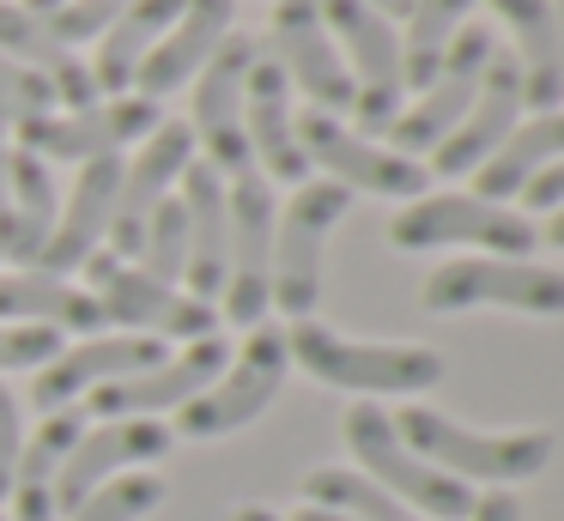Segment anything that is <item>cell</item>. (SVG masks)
Listing matches in <instances>:
<instances>
[{"instance_id": "cell-14", "label": "cell", "mask_w": 564, "mask_h": 521, "mask_svg": "<svg viewBox=\"0 0 564 521\" xmlns=\"http://www.w3.org/2000/svg\"><path fill=\"white\" fill-rule=\"evenodd\" d=\"M249 61H256V36L231 31L213 61L195 73V97H188V133H195V152L207 145V164L219 170L225 182L256 170L249 158V133H243V79H249Z\"/></svg>"}, {"instance_id": "cell-25", "label": "cell", "mask_w": 564, "mask_h": 521, "mask_svg": "<svg viewBox=\"0 0 564 521\" xmlns=\"http://www.w3.org/2000/svg\"><path fill=\"white\" fill-rule=\"evenodd\" d=\"M0 55L31 67L43 85L55 91V109H86L98 104V85H91V67L50 31V19L19 0H0Z\"/></svg>"}, {"instance_id": "cell-30", "label": "cell", "mask_w": 564, "mask_h": 521, "mask_svg": "<svg viewBox=\"0 0 564 521\" xmlns=\"http://www.w3.org/2000/svg\"><path fill=\"white\" fill-rule=\"evenodd\" d=\"M183 7H188V0H128V7L116 12L110 31L98 36V55L86 61V67H91V85H98V97H122V91H134L140 61L152 55V43H159V36L171 31Z\"/></svg>"}, {"instance_id": "cell-23", "label": "cell", "mask_w": 564, "mask_h": 521, "mask_svg": "<svg viewBox=\"0 0 564 521\" xmlns=\"http://www.w3.org/2000/svg\"><path fill=\"white\" fill-rule=\"evenodd\" d=\"M231 19H237V0H188V7L176 12L171 31L152 43V55L140 61L134 91L152 97V104H164L171 91H183V85L213 61V48L231 36Z\"/></svg>"}, {"instance_id": "cell-32", "label": "cell", "mask_w": 564, "mask_h": 521, "mask_svg": "<svg viewBox=\"0 0 564 521\" xmlns=\"http://www.w3.org/2000/svg\"><path fill=\"white\" fill-rule=\"evenodd\" d=\"M474 7H479V0H413V12H406V36H401L406 91H425V85H431V73L443 67L455 31L467 24V12H474Z\"/></svg>"}, {"instance_id": "cell-48", "label": "cell", "mask_w": 564, "mask_h": 521, "mask_svg": "<svg viewBox=\"0 0 564 521\" xmlns=\"http://www.w3.org/2000/svg\"><path fill=\"white\" fill-rule=\"evenodd\" d=\"M0 521H7V515H0Z\"/></svg>"}, {"instance_id": "cell-45", "label": "cell", "mask_w": 564, "mask_h": 521, "mask_svg": "<svg viewBox=\"0 0 564 521\" xmlns=\"http://www.w3.org/2000/svg\"><path fill=\"white\" fill-rule=\"evenodd\" d=\"M292 521H346V515H334V509H316V503H304Z\"/></svg>"}, {"instance_id": "cell-33", "label": "cell", "mask_w": 564, "mask_h": 521, "mask_svg": "<svg viewBox=\"0 0 564 521\" xmlns=\"http://www.w3.org/2000/svg\"><path fill=\"white\" fill-rule=\"evenodd\" d=\"M304 497L316 509L346 515V521H425V515H413L401 497H389L382 485H370L365 473H352V467H316L304 479Z\"/></svg>"}, {"instance_id": "cell-29", "label": "cell", "mask_w": 564, "mask_h": 521, "mask_svg": "<svg viewBox=\"0 0 564 521\" xmlns=\"http://www.w3.org/2000/svg\"><path fill=\"white\" fill-rule=\"evenodd\" d=\"M564 158V109H540V116H522L510 133L498 140V152L474 170V194L479 200H522V188L540 176L546 164Z\"/></svg>"}, {"instance_id": "cell-2", "label": "cell", "mask_w": 564, "mask_h": 521, "mask_svg": "<svg viewBox=\"0 0 564 521\" xmlns=\"http://www.w3.org/2000/svg\"><path fill=\"white\" fill-rule=\"evenodd\" d=\"M285 351L292 363H304V376H316L322 388H340V394H358V400H382V394H425V388L443 382L449 363L437 358L431 346H389V339H346L334 327H322L316 315L310 322H292L285 334Z\"/></svg>"}, {"instance_id": "cell-36", "label": "cell", "mask_w": 564, "mask_h": 521, "mask_svg": "<svg viewBox=\"0 0 564 521\" xmlns=\"http://www.w3.org/2000/svg\"><path fill=\"white\" fill-rule=\"evenodd\" d=\"M62 351L55 327H25V322H0V370H43Z\"/></svg>"}, {"instance_id": "cell-3", "label": "cell", "mask_w": 564, "mask_h": 521, "mask_svg": "<svg viewBox=\"0 0 564 521\" xmlns=\"http://www.w3.org/2000/svg\"><path fill=\"white\" fill-rule=\"evenodd\" d=\"M340 436H346V448H352L358 473H365L370 485H382L389 497H401L413 515H425V521H467L474 515V491H467L462 479H449L443 467L419 460L413 448L394 436L389 406H377V400H352Z\"/></svg>"}, {"instance_id": "cell-27", "label": "cell", "mask_w": 564, "mask_h": 521, "mask_svg": "<svg viewBox=\"0 0 564 521\" xmlns=\"http://www.w3.org/2000/svg\"><path fill=\"white\" fill-rule=\"evenodd\" d=\"M510 31V61L522 73V104L534 109H564V55H558V24L552 0H486Z\"/></svg>"}, {"instance_id": "cell-24", "label": "cell", "mask_w": 564, "mask_h": 521, "mask_svg": "<svg viewBox=\"0 0 564 521\" xmlns=\"http://www.w3.org/2000/svg\"><path fill=\"white\" fill-rule=\"evenodd\" d=\"M176 200L188 213V267H183V291L200 303H219L225 291V261H231V213H225V176L195 158L176 182Z\"/></svg>"}, {"instance_id": "cell-11", "label": "cell", "mask_w": 564, "mask_h": 521, "mask_svg": "<svg viewBox=\"0 0 564 521\" xmlns=\"http://www.w3.org/2000/svg\"><path fill=\"white\" fill-rule=\"evenodd\" d=\"M297 145H304L310 164L328 170V182H340L346 194H377V200H419L431 182V170L419 158L394 152V145H377L370 133H352L340 116H322V109H304L297 116Z\"/></svg>"}, {"instance_id": "cell-37", "label": "cell", "mask_w": 564, "mask_h": 521, "mask_svg": "<svg viewBox=\"0 0 564 521\" xmlns=\"http://www.w3.org/2000/svg\"><path fill=\"white\" fill-rule=\"evenodd\" d=\"M0 109L13 121H25V116H50L55 109V91L37 79L31 67H19V61H7L0 55Z\"/></svg>"}, {"instance_id": "cell-7", "label": "cell", "mask_w": 564, "mask_h": 521, "mask_svg": "<svg viewBox=\"0 0 564 521\" xmlns=\"http://www.w3.org/2000/svg\"><path fill=\"white\" fill-rule=\"evenodd\" d=\"M86 291L98 297L104 327H122V334H147V339H207L219 334V310L200 297H188L183 285H159L152 273H140L134 261L98 249L86 267Z\"/></svg>"}, {"instance_id": "cell-8", "label": "cell", "mask_w": 564, "mask_h": 521, "mask_svg": "<svg viewBox=\"0 0 564 521\" xmlns=\"http://www.w3.org/2000/svg\"><path fill=\"white\" fill-rule=\"evenodd\" d=\"M285 370H292V351H285V334L280 327H249L243 351L213 376V388H200L183 412H176V431L171 436H195V443H219V436L256 424L261 412L280 400L285 388Z\"/></svg>"}, {"instance_id": "cell-34", "label": "cell", "mask_w": 564, "mask_h": 521, "mask_svg": "<svg viewBox=\"0 0 564 521\" xmlns=\"http://www.w3.org/2000/svg\"><path fill=\"white\" fill-rule=\"evenodd\" d=\"M134 267H140V273H152L159 285H183V267H188V213H183V200H176V194L147 218L140 249H134Z\"/></svg>"}, {"instance_id": "cell-47", "label": "cell", "mask_w": 564, "mask_h": 521, "mask_svg": "<svg viewBox=\"0 0 564 521\" xmlns=\"http://www.w3.org/2000/svg\"><path fill=\"white\" fill-rule=\"evenodd\" d=\"M19 7H31V12H55V7H67V0H19Z\"/></svg>"}, {"instance_id": "cell-42", "label": "cell", "mask_w": 564, "mask_h": 521, "mask_svg": "<svg viewBox=\"0 0 564 521\" xmlns=\"http://www.w3.org/2000/svg\"><path fill=\"white\" fill-rule=\"evenodd\" d=\"M365 7H377L382 19H406V12H413V0H365Z\"/></svg>"}, {"instance_id": "cell-20", "label": "cell", "mask_w": 564, "mask_h": 521, "mask_svg": "<svg viewBox=\"0 0 564 521\" xmlns=\"http://www.w3.org/2000/svg\"><path fill=\"white\" fill-rule=\"evenodd\" d=\"M176 436L159 419H98V431H86L74 443V455L62 460V485H55V509L74 515L104 479L140 467V460H164Z\"/></svg>"}, {"instance_id": "cell-10", "label": "cell", "mask_w": 564, "mask_h": 521, "mask_svg": "<svg viewBox=\"0 0 564 521\" xmlns=\"http://www.w3.org/2000/svg\"><path fill=\"white\" fill-rule=\"evenodd\" d=\"M159 104L140 91L122 97H98L86 109H50V116H25L13 121L25 152H37L43 164H91V158H122L128 145H140L152 128H159Z\"/></svg>"}, {"instance_id": "cell-22", "label": "cell", "mask_w": 564, "mask_h": 521, "mask_svg": "<svg viewBox=\"0 0 564 521\" xmlns=\"http://www.w3.org/2000/svg\"><path fill=\"white\" fill-rule=\"evenodd\" d=\"M116 188H122V158H91V164H79L74 194H67V206L55 213V230H50V242H43V254L31 267L62 273V279L79 273V267L110 242Z\"/></svg>"}, {"instance_id": "cell-15", "label": "cell", "mask_w": 564, "mask_h": 521, "mask_svg": "<svg viewBox=\"0 0 564 521\" xmlns=\"http://www.w3.org/2000/svg\"><path fill=\"white\" fill-rule=\"evenodd\" d=\"M268 55L285 67L292 91L310 97V109H322V116H352V73H346L316 0H273Z\"/></svg>"}, {"instance_id": "cell-4", "label": "cell", "mask_w": 564, "mask_h": 521, "mask_svg": "<svg viewBox=\"0 0 564 521\" xmlns=\"http://www.w3.org/2000/svg\"><path fill=\"white\" fill-rule=\"evenodd\" d=\"M389 242L406 254L425 249H479V254H510L528 261L540 249V230L528 213H510L479 194H419L389 218Z\"/></svg>"}, {"instance_id": "cell-17", "label": "cell", "mask_w": 564, "mask_h": 521, "mask_svg": "<svg viewBox=\"0 0 564 521\" xmlns=\"http://www.w3.org/2000/svg\"><path fill=\"white\" fill-rule=\"evenodd\" d=\"M225 363H231V346H225L219 334H207V339H188L176 358L152 363V370L91 388L86 400H91L98 419H159V412H183L200 388H213V376H219Z\"/></svg>"}, {"instance_id": "cell-44", "label": "cell", "mask_w": 564, "mask_h": 521, "mask_svg": "<svg viewBox=\"0 0 564 521\" xmlns=\"http://www.w3.org/2000/svg\"><path fill=\"white\" fill-rule=\"evenodd\" d=\"M546 242H552V249H564V206L546 218Z\"/></svg>"}, {"instance_id": "cell-21", "label": "cell", "mask_w": 564, "mask_h": 521, "mask_svg": "<svg viewBox=\"0 0 564 521\" xmlns=\"http://www.w3.org/2000/svg\"><path fill=\"white\" fill-rule=\"evenodd\" d=\"M522 73H516L510 48H491L486 61V79H479L474 104H467V116L455 121V133L431 152V170L437 176H474L479 164H486L491 152H498V140L522 121Z\"/></svg>"}, {"instance_id": "cell-39", "label": "cell", "mask_w": 564, "mask_h": 521, "mask_svg": "<svg viewBox=\"0 0 564 521\" xmlns=\"http://www.w3.org/2000/svg\"><path fill=\"white\" fill-rule=\"evenodd\" d=\"M522 206H528V213H558V206H564V158H558V164H546L534 182H528Z\"/></svg>"}, {"instance_id": "cell-46", "label": "cell", "mask_w": 564, "mask_h": 521, "mask_svg": "<svg viewBox=\"0 0 564 521\" xmlns=\"http://www.w3.org/2000/svg\"><path fill=\"white\" fill-rule=\"evenodd\" d=\"M552 24H558V55H564V0H552Z\"/></svg>"}, {"instance_id": "cell-26", "label": "cell", "mask_w": 564, "mask_h": 521, "mask_svg": "<svg viewBox=\"0 0 564 521\" xmlns=\"http://www.w3.org/2000/svg\"><path fill=\"white\" fill-rule=\"evenodd\" d=\"M0 322H25V327H55V334H104V310L86 285L43 267H7L0 273Z\"/></svg>"}, {"instance_id": "cell-1", "label": "cell", "mask_w": 564, "mask_h": 521, "mask_svg": "<svg viewBox=\"0 0 564 521\" xmlns=\"http://www.w3.org/2000/svg\"><path fill=\"white\" fill-rule=\"evenodd\" d=\"M389 419H394V436H401L419 460L443 467L449 479L491 485V491L534 479V473L552 460V431H474V424L425 406V400L389 412Z\"/></svg>"}, {"instance_id": "cell-5", "label": "cell", "mask_w": 564, "mask_h": 521, "mask_svg": "<svg viewBox=\"0 0 564 521\" xmlns=\"http://www.w3.org/2000/svg\"><path fill=\"white\" fill-rule=\"evenodd\" d=\"M352 194L328 176H310L292 188V200L273 213V267H268V297L280 315L310 322L322 297V249H328V230L346 218Z\"/></svg>"}, {"instance_id": "cell-9", "label": "cell", "mask_w": 564, "mask_h": 521, "mask_svg": "<svg viewBox=\"0 0 564 521\" xmlns=\"http://www.w3.org/2000/svg\"><path fill=\"white\" fill-rule=\"evenodd\" d=\"M419 297H425L431 315H462V310L564 315V273L540 261H510V254H462V261L431 267Z\"/></svg>"}, {"instance_id": "cell-18", "label": "cell", "mask_w": 564, "mask_h": 521, "mask_svg": "<svg viewBox=\"0 0 564 521\" xmlns=\"http://www.w3.org/2000/svg\"><path fill=\"white\" fill-rule=\"evenodd\" d=\"M292 79L285 67L268 55V43H256V61H249V79H243V133H249V158L268 182H310V158L297 145V104H292Z\"/></svg>"}, {"instance_id": "cell-43", "label": "cell", "mask_w": 564, "mask_h": 521, "mask_svg": "<svg viewBox=\"0 0 564 521\" xmlns=\"http://www.w3.org/2000/svg\"><path fill=\"white\" fill-rule=\"evenodd\" d=\"M237 521H285V515H273L268 503H243V509H237Z\"/></svg>"}, {"instance_id": "cell-28", "label": "cell", "mask_w": 564, "mask_h": 521, "mask_svg": "<svg viewBox=\"0 0 564 521\" xmlns=\"http://www.w3.org/2000/svg\"><path fill=\"white\" fill-rule=\"evenodd\" d=\"M79 436H86V412L79 406L43 412V424L25 436L19 467H13V491H7L19 521H62V509H55V485H62V460L74 455Z\"/></svg>"}, {"instance_id": "cell-12", "label": "cell", "mask_w": 564, "mask_h": 521, "mask_svg": "<svg viewBox=\"0 0 564 521\" xmlns=\"http://www.w3.org/2000/svg\"><path fill=\"white\" fill-rule=\"evenodd\" d=\"M225 213H231V261H225V291L219 310L225 322L249 327L268 322L273 297H268V267H273V182L261 170H243V176L225 182Z\"/></svg>"}, {"instance_id": "cell-41", "label": "cell", "mask_w": 564, "mask_h": 521, "mask_svg": "<svg viewBox=\"0 0 564 521\" xmlns=\"http://www.w3.org/2000/svg\"><path fill=\"white\" fill-rule=\"evenodd\" d=\"M467 521H522V503H516V491H486V497H474Z\"/></svg>"}, {"instance_id": "cell-13", "label": "cell", "mask_w": 564, "mask_h": 521, "mask_svg": "<svg viewBox=\"0 0 564 521\" xmlns=\"http://www.w3.org/2000/svg\"><path fill=\"white\" fill-rule=\"evenodd\" d=\"M491 31L486 24H462L449 43V55H443V67L431 73L425 91H413V104H401V116L389 121V133L382 140L394 145V152L419 158V152H437L443 140L455 133V121L467 116V104H474L479 79H486V61H491Z\"/></svg>"}, {"instance_id": "cell-6", "label": "cell", "mask_w": 564, "mask_h": 521, "mask_svg": "<svg viewBox=\"0 0 564 521\" xmlns=\"http://www.w3.org/2000/svg\"><path fill=\"white\" fill-rule=\"evenodd\" d=\"M322 24H328L334 48H340L346 73H352V121L358 133H389L401 116L406 67H401V31L365 0H316Z\"/></svg>"}, {"instance_id": "cell-35", "label": "cell", "mask_w": 564, "mask_h": 521, "mask_svg": "<svg viewBox=\"0 0 564 521\" xmlns=\"http://www.w3.org/2000/svg\"><path fill=\"white\" fill-rule=\"evenodd\" d=\"M159 503H164V479H152V473H116V479H104L67 521H140Z\"/></svg>"}, {"instance_id": "cell-19", "label": "cell", "mask_w": 564, "mask_h": 521, "mask_svg": "<svg viewBox=\"0 0 564 521\" xmlns=\"http://www.w3.org/2000/svg\"><path fill=\"white\" fill-rule=\"evenodd\" d=\"M164 358H171L164 339H147V334H86L79 346L55 351V358L43 363L31 400H37L43 412H62V406H74L79 394H91V388L140 376V370H152V363H164Z\"/></svg>"}, {"instance_id": "cell-38", "label": "cell", "mask_w": 564, "mask_h": 521, "mask_svg": "<svg viewBox=\"0 0 564 521\" xmlns=\"http://www.w3.org/2000/svg\"><path fill=\"white\" fill-rule=\"evenodd\" d=\"M19 448H25V412H19L13 388L0 382V497L13 491V467H19Z\"/></svg>"}, {"instance_id": "cell-31", "label": "cell", "mask_w": 564, "mask_h": 521, "mask_svg": "<svg viewBox=\"0 0 564 521\" xmlns=\"http://www.w3.org/2000/svg\"><path fill=\"white\" fill-rule=\"evenodd\" d=\"M7 176H13V249H7V261H13V267H31V261L43 254V242H50V230H55L62 194H55L50 164H43L37 152H25V145H13V158H7Z\"/></svg>"}, {"instance_id": "cell-40", "label": "cell", "mask_w": 564, "mask_h": 521, "mask_svg": "<svg viewBox=\"0 0 564 521\" xmlns=\"http://www.w3.org/2000/svg\"><path fill=\"white\" fill-rule=\"evenodd\" d=\"M7 158H13V140H0V254L13 249V176H7Z\"/></svg>"}, {"instance_id": "cell-16", "label": "cell", "mask_w": 564, "mask_h": 521, "mask_svg": "<svg viewBox=\"0 0 564 521\" xmlns=\"http://www.w3.org/2000/svg\"><path fill=\"white\" fill-rule=\"evenodd\" d=\"M195 158L200 152H195L188 121H159V128L140 140V152L122 158V188H116V213H110V254L134 261L147 218L176 194V182H183V170L195 164Z\"/></svg>"}]
</instances>
